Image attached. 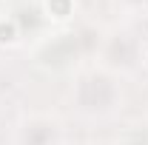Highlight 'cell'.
Masks as SVG:
<instances>
[{
    "label": "cell",
    "instance_id": "6da1fadb",
    "mask_svg": "<svg viewBox=\"0 0 148 145\" xmlns=\"http://www.w3.org/2000/svg\"><path fill=\"white\" fill-rule=\"evenodd\" d=\"M0 40H3V43L14 40V26H12V23H9V26H0Z\"/></svg>",
    "mask_w": 148,
    "mask_h": 145
}]
</instances>
